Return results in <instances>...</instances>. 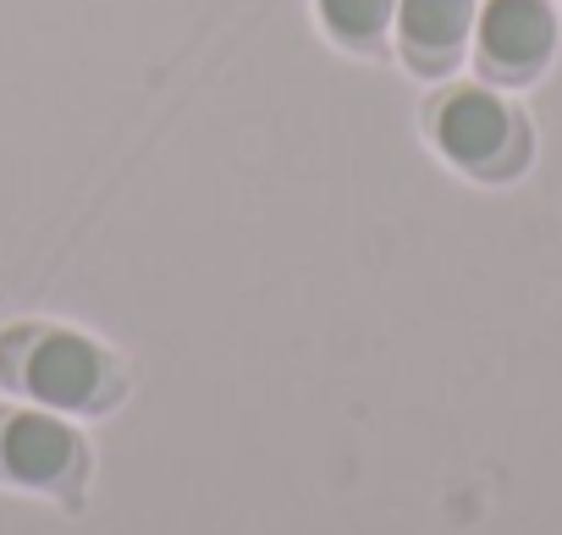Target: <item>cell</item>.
Masks as SVG:
<instances>
[{
	"label": "cell",
	"instance_id": "1",
	"mask_svg": "<svg viewBox=\"0 0 562 535\" xmlns=\"http://www.w3.org/2000/svg\"><path fill=\"white\" fill-rule=\"evenodd\" d=\"M18 387L45 403L50 414H83V409H105L116 392L111 359L100 343L78 337V332H34L23 359H18Z\"/></svg>",
	"mask_w": 562,
	"mask_h": 535
},
{
	"label": "cell",
	"instance_id": "2",
	"mask_svg": "<svg viewBox=\"0 0 562 535\" xmlns=\"http://www.w3.org/2000/svg\"><path fill=\"white\" fill-rule=\"evenodd\" d=\"M83 442L50 409H0V480L23 491H72Z\"/></svg>",
	"mask_w": 562,
	"mask_h": 535
},
{
	"label": "cell",
	"instance_id": "3",
	"mask_svg": "<svg viewBox=\"0 0 562 535\" xmlns=\"http://www.w3.org/2000/svg\"><path fill=\"white\" fill-rule=\"evenodd\" d=\"M436 144L469 171H496L518 144V116L491 89H458L436 111Z\"/></svg>",
	"mask_w": 562,
	"mask_h": 535
},
{
	"label": "cell",
	"instance_id": "4",
	"mask_svg": "<svg viewBox=\"0 0 562 535\" xmlns=\"http://www.w3.org/2000/svg\"><path fill=\"white\" fill-rule=\"evenodd\" d=\"M557 45V18L546 0H485L480 7V51L496 73H535Z\"/></svg>",
	"mask_w": 562,
	"mask_h": 535
},
{
	"label": "cell",
	"instance_id": "5",
	"mask_svg": "<svg viewBox=\"0 0 562 535\" xmlns=\"http://www.w3.org/2000/svg\"><path fill=\"white\" fill-rule=\"evenodd\" d=\"M397 23L408 51L447 62L474 23V0H397Z\"/></svg>",
	"mask_w": 562,
	"mask_h": 535
},
{
	"label": "cell",
	"instance_id": "6",
	"mask_svg": "<svg viewBox=\"0 0 562 535\" xmlns=\"http://www.w3.org/2000/svg\"><path fill=\"white\" fill-rule=\"evenodd\" d=\"M321 18L337 40L364 45L397 18V0H321Z\"/></svg>",
	"mask_w": 562,
	"mask_h": 535
}]
</instances>
